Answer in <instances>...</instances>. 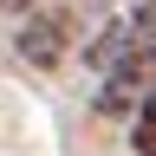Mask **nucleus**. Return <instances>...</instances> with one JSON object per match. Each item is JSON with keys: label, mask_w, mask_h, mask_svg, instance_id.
Masks as SVG:
<instances>
[{"label": "nucleus", "mask_w": 156, "mask_h": 156, "mask_svg": "<svg viewBox=\"0 0 156 156\" xmlns=\"http://www.w3.org/2000/svg\"><path fill=\"white\" fill-rule=\"evenodd\" d=\"M72 7H33L26 13V26H20V39H13V52L26 58V65H39V72H52L58 58H65V46H72Z\"/></svg>", "instance_id": "f257e3e1"}, {"label": "nucleus", "mask_w": 156, "mask_h": 156, "mask_svg": "<svg viewBox=\"0 0 156 156\" xmlns=\"http://www.w3.org/2000/svg\"><path fill=\"white\" fill-rule=\"evenodd\" d=\"M130 143H136V156H156V91L136 104V130H130Z\"/></svg>", "instance_id": "f03ea898"}, {"label": "nucleus", "mask_w": 156, "mask_h": 156, "mask_svg": "<svg viewBox=\"0 0 156 156\" xmlns=\"http://www.w3.org/2000/svg\"><path fill=\"white\" fill-rule=\"evenodd\" d=\"M20 7H33V0H0V13H20Z\"/></svg>", "instance_id": "7ed1b4c3"}]
</instances>
